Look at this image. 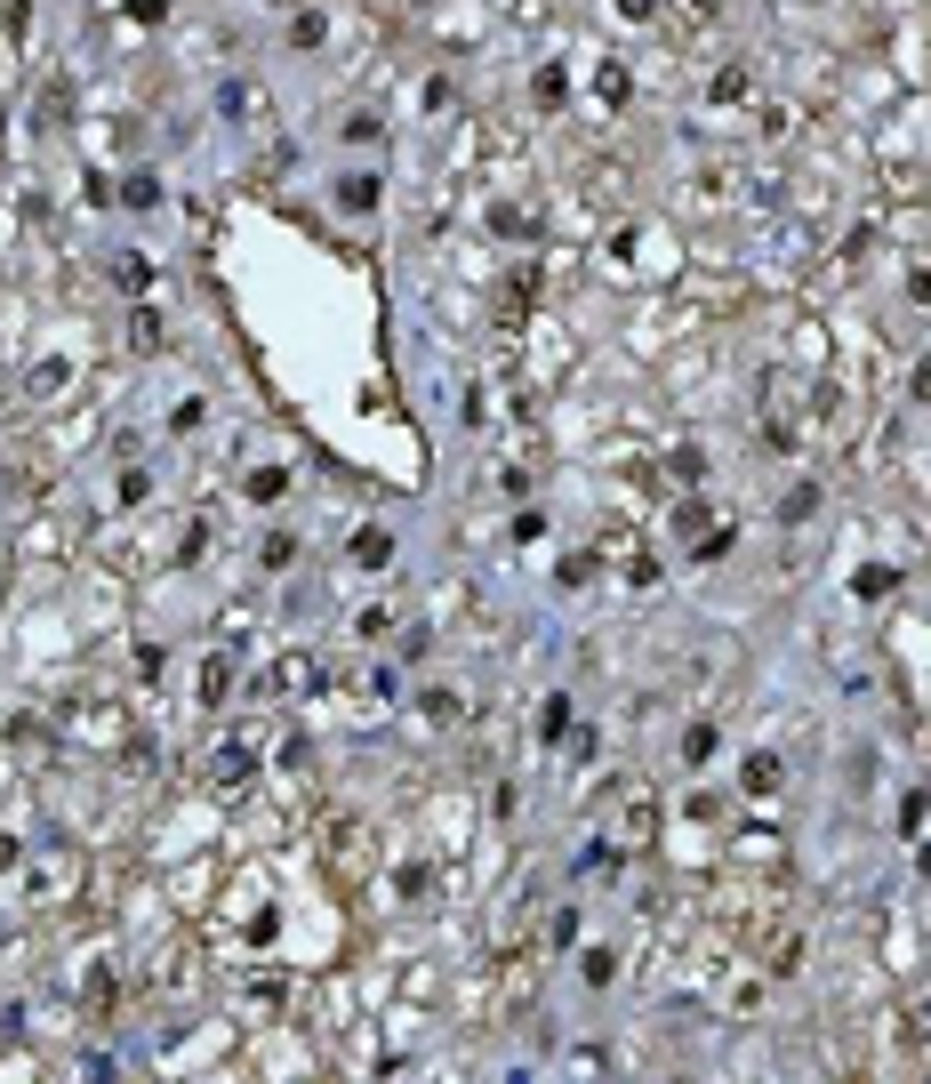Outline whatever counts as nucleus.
<instances>
[{"instance_id":"1","label":"nucleus","mask_w":931,"mask_h":1084,"mask_svg":"<svg viewBox=\"0 0 931 1084\" xmlns=\"http://www.w3.org/2000/svg\"><path fill=\"white\" fill-rule=\"evenodd\" d=\"M273 9H297V0H273Z\"/></svg>"}]
</instances>
